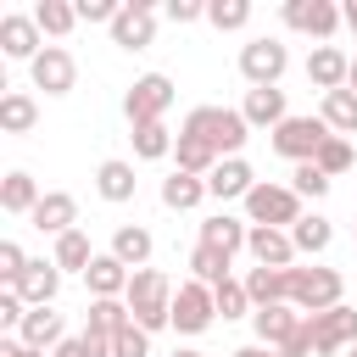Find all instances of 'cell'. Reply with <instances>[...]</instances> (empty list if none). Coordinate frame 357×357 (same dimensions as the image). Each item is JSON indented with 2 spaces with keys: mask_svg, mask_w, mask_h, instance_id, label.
<instances>
[{
  "mask_svg": "<svg viewBox=\"0 0 357 357\" xmlns=\"http://www.w3.org/2000/svg\"><path fill=\"white\" fill-rule=\"evenodd\" d=\"M123 301H128V312H134V324H139L145 335L162 329V324H173V279L156 273V268H134Z\"/></svg>",
  "mask_w": 357,
  "mask_h": 357,
  "instance_id": "cell-1",
  "label": "cell"
},
{
  "mask_svg": "<svg viewBox=\"0 0 357 357\" xmlns=\"http://www.w3.org/2000/svg\"><path fill=\"white\" fill-rule=\"evenodd\" d=\"M245 128H251V123H245L240 112H229V106H195V112L184 117V134H190V139H206L218 156H234V151L245 145Z\"/></svg>",
  "mask_w": 357,
  "mask_h": 357,
  "instance_id": "cell-2",
  "label": "cell"
},
{
  "mask_svg": "<svg viewBox=\"0 0 357 357\" xmlns=\"http://www.w3.org/2000/svg\"><path fill=\"white\" fill-rule=\"evenodd\" d=\"M290 307H301L307 318L340 307V273L335 268H290Z\"/></svg>",
  "mask_w": 357,
  "mask_h": 357,
  "instance_id": "cell-3",
  "label": "cell"
},
{
  "mask_svg": "<svg viewBox=\"0 0 357 357\" xmlns=\"http://www.w3.org/2000/svg\"><path fill=\"white\" fill-rule=\"evenodd\" d=\"M167 106H173V78H167V73H145V78H134V89L123 95V112H128V123H134V128L162 123V117H167Z\"/></svg>",
  "mask_w": 357,
  "mask_h": 357,
  "instance_id": "cell-4",
  "label": "cell"
},
{
  "mask_svg": "<svg viewBox=\"0 0 357 357\" xmlns=\"http://www.w3.org/2000/svg\"><path fill=\"white\" fill-rule=\"evenodd\" d=\"M245 212H251V223H262V229H296L301 223V195L296 190H284V184H257L251 195H245Z\"/></svg>",
  "mask_w": 357,
  "mask_h": 357,
  "instance_id": "cell-5",
  "label": "cell"
},
{
  "mask_svg": "<svg viewBox=\"0 0 357 357\" xmlns=\"http://www.w3.org/2000/svg\"><path fill=\"white\" fill-rule=\"evenodd\" d=\"M324 139H329V123H324V117H284V123L273 128V151H279V156H290L296 167H301V162H312Z\"/></svg>",
  "mask_w": 357,
  "mask_h": 357,
  "instance_id": "cell-6",
  "label": "cell"
},
{
  "mask_svg": "<svg viewBox=\"0 0 357 357\" xmlns=\"http://www.w3.org/2000/svg\"><path fill=\"white\" fill-rule=\"evenodd\" d=\"M307 329H312V351H318V357H335L340 346L351 351V346H357V307L312 312V318H307Z\"/></svg>",
  "mask_w": 357,
  "mask_h": 357,
  "instance_id": "cell-7",
  "label": "cell"
},
{
  "mask_svg": "<svg viewBox=\"0 0 357 357\" xmlns=\"http://www.w3.org/2000/svg\"><path fill=\"white\" fill-rule=\"evenodd\" d=\"M284 67H290V56H284L279 39H251V45L240 50V73H245L251 89H273V84L284 78Z\"/></svg>",
  "mask_w": 357,
  "mask_h": 357,
  "instance_id": "cell-8",
  "label": "cell"
},
{
  "mask_svg": "<svg viewBox=\"0 0 357 357\" xmlns=\"http://www.w3.org/2000/svg\"><path fill=\"white\" fill-rule=\"evenodd\" d=\"M212 318H218L212 284L190 279V284H178V290H173V329H178V335H201V329H206Z\"/></svg>",
  "mask_w": 357,
  "mask_h": 357,
  "instance_id": "cell-9",
  "label": "cell"
},
{
  "mask_svg": "<svg viewBox=\"0 0 357 357\" xmlns=\"http://www.w3.org/2000/svg\"><path fill=\"white\" fill-rule=\"evenodd\" d=\"M28 73H33V89H45V95H67V89L78 84V61H73L61 45H45V50L28 61Z\"/></svg>",
  "mask_w": 357,
  "mask_h": 357,
  "instance_id": "cell-10",
  "label": "cell"
},
{
  "mask_svg": "<svg viewBox=\"0 0 357 357\" xmlns=\"http://www.w3.org/2000/svg\"><path fill=\"white\" fill-rule=\"evenodd\" d=\"M151 39H156V6H151V0L123 6L117 22H112V45H123V50H145Z\"/></svg>",
  "mask_w": 357,
  "mask_h": 357,
  "instance_id": "cell-11",
  "label": "cell"
},
{
  "mask_svg": "<svg viewBox=\"0 0 357 357\" xmlns=\"http://www.w3.org/2000/svg\"><path fill=\"white\" fill-rule=\"evenodd\" d=\"M284 22L296 28V33H312V39H329L346 17L329 6V0H284Z\"/></svg>",
  "mask_w": 357,
  "mask_h": 357,
  "instance_id": "cell-12",
  "label": "cell"
},
{
  "mask_svg": "<svg viewBox=\"0 0 357 357\" xmlns=\"http://www.w3.org/2000/svg\"><path fill=\"white\" fill-rule=\"evenodd\" d=\"M301 324H307V318H296L284 301H279V307H257V312H251L257 346H268V351H284V346H290V335H296Z\"/></svg>",
  "mask_w": 357,
  "mask_h": 357,
  "instance_id": "cell-13",
  "label": "cell"
},
{
  "mask_svg": "<svg viewBox=\"0 0 357 357\" xmlns=\"http://www.w3.org/2000/svg\"><path fill=\"white\" fill-rule=\"evenodd\" d=\"M307 78H312L324 95H335V89H346V78H351V56H346L340 45H318V50L307 56Z\"/></svg>",
  "mask_w": 357,
  "mask_h": 357,
  "instance_id": "cell-14",
  "label": "cell"
},
{
  "mask_svg": "<svg viewBox=\"0 0 357 357\" xmlns=\"http://www.w3.org/2000/svg\"><path fill=\"white\" fill-rule=\"evenodd\" d=\"M245 251L257 257V268H290V257H296V240H290V229H262V223H251V240H245Z\"/></svg>",
  "mask_w": 357,
  "mask_h": 357,
  "instance_id": "cell-15",
  "label": "cell"
},
{
  "mask_svg": "<svg viewBox=\"0 0 357 357\" xmlns=\"http://www.w3.org/2000/svg\"><path fill=\"white\" fill-rule=\"evenodd\" d=\"M251 190H257V178H251V167H245L240 156H223V162L206 173V195H218V201H234V195L245 201Z\"/></svg>",
  "mask_w": 357,
  "mask_h": 357,
  "instance_id": "cell-16",
  "label": "cell"
},
{
  "mask_svg": "<svg viewBox=\"0 0 357 357\" xmlns=\"http://www.w3.org/2000/svg\"><path fill=\"white\" fill-rule=\"evenodd\" d=\"M6 290H17L28 307H50L56 290H61V268H56V262H28V273H22L17 284H6Z\"/></svg>",
  "mask_w": 357,
  "mask_h": 357,
  "instance_id": "cell-17",
  "label": "cell"
},
{
  "mask_svg": "<svg viewBox=\"0 0 357 357\" xmlns=\"http://www.w3.org/2000/svg\"><path fill=\"white\" fill-rule=\"evenodd\" d=\"M73 223H78V201H73L67 190H50V195L33 206V229H39V234H56V240H61Z\"/></svg>",
  "mask_w": 357,
  "mask_h": 357,
  "instance_id": "cell-18",
  "label": "cell"
},
{
  "mask_svg": "<svg viewBox=\"0 0 357 357\" xmlns=\"http://www.w3.org/2000/svg\"><path fill=\"white\" fill-rule=\"evenodd\" d=\"M84 279H89L95 301H117V296H128V279H134V273H128V268H123V262L106 251V257H95V262L84 268Z\"/></svg>",
  "mask_w": 357,
  "mask_h": 357,
  "instance_id": "cell-19",
  "label": "cell"
},
{
  "mask_svg": "<svg viewBox=\"0 0 357 357\" xmlns=\"http://www.w3.org/2000/svg\"><path fill=\"white\" fill-rule=\"evenodd\" d=\"M240 284H245L251 307H279V301H290V268H251Z\"/></svg>",
  "mask_w": 357,
  "mask_h": 357,
  "instance_id": "cell-20",
  "label": "cell"
},
{
  "mask_svg": "<svg viewBox=\"0 0 357 357\" xmlns=\"http://www.w3.org/2000/svg\"><path fill=\"white\" fill-rule=\"evenodd\" d=\"M0 50L17 61H33L39 56V22L33 17H0Z\"/></svg>",
  "mask_w": 357,
  "mask_h": 357,
  "instance_id": "cell-21",
  "label": "cell"
},
{
  "mask_svg": "<svg viewBox=\"0 0 357 357\" xmlns=\"http://www.w3.org/2000/svg\"><path fill=\"white\" fill-rule=\"evenodd\" d=\"M22 346H33V351H56L61 346V312H50V307H28V318H22Z\"/></svg>",
  "mask_w": 357,
  "mask_h": 357,
  "instance_id": "cell-22",
  "label": "cell"
},
{
  "mask_svg": "<svg viewBox=\"0 0 357 357\" xmlns=\"http://www.w3.org/2000/svg\"><path fill=\"white\" fill-rule=\"evenodd\" d=\"M240 117H245V123H257V128H279V123L290 117V112H284V89H245Z\"/></svg>",
  "mask_w": 357,
  "mask_h": 357,
  "instance_id": "cell-23",
  "label": "cell"
},
{
  "mask_svg": "<svg viewBox=\"0 0 357 357\" xmlns=\"http://www.w3.org/2000/svg\"><path fill=\"white\" fill-rule=\"evenodd\" d=\"M245 240H251V229H245V223H234L229 212H218V218H206V223H201V245L223 251L229 262H234V251H240Z\"/></svg>",
  "mask_w": 357,
  "mask_h": 357,
  "instance_id": "cell-24",
  "label": "cell"
},
{
  "mask_svg": "<svg viewBox=\"0 0 357 357\" xmlns=\"http://www.w3.org/2000/svg\"><path fill=\"white\" fill-rule=\"evenodd\" d=\"M134 324V312H128V301H89V335H100V340H117L123 329Z\"/></svg>",
  "mask_w": 357,
  "mask_h": 357,
  "instance_id": "cell-25",
  "label": "cell"
},
{
  "mask_svg": "<svg viewBox=\"0 0 357 357\" xmlns=\"http://www.w3.org/2000/svg\"><path fill=\"white\" fill-rule=\"evenodd\" d=\"M33 123H39L33 95H22V89L0 95V128H6V134H33Z\"/></svg>",
  "mask_w": 357,
  "mask_h": 357,
  "instance_id": "cell-26",
  "label": "cell"
},
{
  "mask_svg": "<svg viewBox=\"0 0 357 357\" xmlns=\"http://www.w3.org/2000/svg\"><path fill=\"white\" fill-rule=\"evenodd\" d=\"M201 195H206V178H195V173H167L162 178V206H173V212L201 206Z\"/></svg>",
  "mask_w": 357,
  "mask_h": 357,
  "instance_id": "cell-27",
  "label": "cell"
},
{
  "mask_svg": "<svg viewBox=\"0 0 357 357\" xmlns=\"http://www.w3.org/2000/svg\"><path fill=\"white\" fill-rule=\"evenodd\" d=\"M95 190H100L106 201H134V167L117 162V156L100 162V167H95Z\"/></svg>",
  "mask_w": 357,
  "mask_h": 357,
  "instance_id": "cell-28",
  "label": "cell"
},
{
  "mask_svg": "<svg viewBox=\"0 0 357 357\" xmlns=\"http://www.w3.org/2000/svg\"><path fill=\"white\" fill-rule=\"evenodd\" d=\"M39 201H45V195H39V184H33L28 173H6V184H0V212H28V218H33Z\"/></svg>",
  "mask_w": 357,
  "mask_h": 357,
  "instance_id": "cell-29",
  "label": "cell"
},
{
  "mask_svg": "<svg viewBox=\"0 0 357 357\" xmlns=\"http://www.w3.org/2000/svg\"><path fill=\"white\" fill-rule=\"evenodd\" d=\"M112 257H117L123 268H145V257H151V234H145L139 223H123V229L112 234Z\"/></svg>",
  "mask_w": 357,
  "mask_h": 357,
  "instance_id": "cell-30",
  "label": "cell"
},
{
  "mask_svg": "<svg viewBox=\"0 0 357 357\" xmlns=\"http://www.w3.org/2000/svg\"><path fill=\"white\" fill-rule=\"evenodd\" d=\"M324 123H329V134H357V89H335V95H324Z\"/></svg>",
  "mask_w": 357,
  "mask_h": 357,
  "instance_id": "cell-31",
  "label": "cell"
},
{
  "mask_svg": "<svg viewBox=\"0 0 357 357\" xmlns=\"http://www.w3.org/2000/svg\"><path fill=\"white\" fill-rule=\"evenodd\" d=\"M33 22H39V33H73V22H78V6H67V0H39L33 6Z\"/></svg>",
  "mask_w": 357,
  "mask_h": 357,
  "instance_id": "cell-32",
  "label": "cell"
},
{
  "mask_svg": "<svg viewBox=\"0 0 357 357\" xmlns=\"http://www.w3.org/2000/svg\"><path fill=\"white\" fill-rule=\"evenodd\" d=\"M89 262H95V251H89V234H84V229H67V234L56 240V268H78V273H84Z\"/></svg>",
  "mask_w": 357,
  "mask_h": 357,
  "instance_id": "cell-33",
  "label": "cell"
},
{
  "mask_svg": "<svg viewBox=\"0 0 357 357\" xmlns=\"http://www.w3.org/2000/svg\"><path fill=\"white\" fill-rule=\"evenodd\" d=\"M178 139L167 134V123H145V128H134V156H145V162H156V156H167Z\"/></svg>",
  "mask_w": 357,
  "mask_h": 357,
  "instance_id": "cell-34",
  "label": "cell"
},
{
  "mask_svg": "<svg viewBox=\"0 0 357 357\" xmlns=\"http://www.w3.org/2000/svg\"><path fill=\"white\" fill-rule=\"evenodd\" d=\"M329 234H335V229H329V218H301V223L290 229L296 251H307V257H318V251L329 245Z\"/></svg>",
  "mask_w": 357,
  "mask_h": 357,
  "instance_id": "cell-35",
  "label": "cell"
},
{
  "mask_svg": "<svg viewBox=\"0 0 357 357\" xmlns=\"http://www.w3.org/2000/svg\"><path fill=\"white\" fill-rule=\"evenodd\" d=\"M190 268H195L201 284H223V279H229V257L212 251V245H195V251H190Z\"/></svg>",
  "mask_w": 357,
  "mask_h": 357,
  "instance_id": "cell-36",
  "label": "cell"
},
{
  "mask_svg": "<svg viewBox=\"0 0 357 357\" xmlns=\"http://www.w3.org/2000/svg\"><path fill=\"white\" fill-rule=\"evenodd\" d=\"M206 22L223 33V28H245L251 22V0H218V6H206Z\"/></svg>",
  "mask_w": 357,
  "mask_h": 357,
  "instance_id": "cell-37",
  "label": "cell"
},
{
  "mask_svg": "<svg viewBox=\"0 0 357 357\" xmlns=\"http://www.w3.org/2000/svg\"><path fill=\"white\" fill-rule=\"evenodd\" d=\"M212 301H218V312H223V318H245V307H251V296H245V284H240V279L212 284Z\"/></svg>",
  "mask_w": 357,
  "mask_h": 357,
  "instance_id": "cell-38",
  "label": "cell"
},
{
  "mask_svg": "<svg viewBox=\"0 0 357 357\" xmlns=\"http://www.w3.org/2000/svg\"><path fill=\"white\" fill-rule=\"evenodd\" d=\"M312 162H318V167L335 178V173H346V167H351V145H346L340 134H329V139L318 145V156H312Z\"/></svg>",
  "mask_w": 357,
  "mask_h": 357,
  "instance_id": "cell-39",
  "label": "cell"
},
{
  "mask_svg": "<svg viewBox=\"0 0 357 357\" xmlns=\"http://www.w3.org/2000/svg\"><path fill=\"white\" fill-rule=\"evenodd\" d=\"M290 178H296V184H290L296 195H312V201H318V195H329V173H324L318 162H301V167H296Z\"/></svg>",
  "mask_w": 357,
  "mask_h": 357,
  "instance_id": "cell-40",
  "label": "cell"
},
{
  "mask_svg": "<svg viewBox=\"0 0 357 357\" xmlns=\"http://www.w3.org/2000/svg\"><path fill=\"white\" fill-rule=\"evenodd\" d=\"M112 357H151V335L139 324H128L117 340H112Z\"/></svg>",
  "mask_w": 357,
  "mask_h": 357,
  "instance_id": "cell-41",
  "label": "cell"
},
{
  "mask_svg": "<svg viewBox=\"0 0 357 357\" xmlns=\"http://www.w3.org/2000/svg\"><path fill=\"white\" fill-rule=\"evenodd\" d=\"M22 273H28V257H22V245H17V240H0V279H6V284H17Z\"/></svg>",
  "mask_w": 357,
  "mask_h": 357,
  "instance_id": "cell-42",
  "label": "cell"
},
{
  "mask_svg": "<svg viewBox=\"0 0 357 357\" xmlns=\"http://www.w3.org/2000/svg\"><path fill=\"white\" fill-rule=\"evenodd\" d=\"M117 0H78V22H117Z\"/></svg>",
  "mask_w": 357,
  "mask_h": 357,
  "instance_id": "cell-43",
  "label": "cell"
},
{
  "mask_svg": "<svg viewBox=\"0 0 357 357\" xmlns=\"http://www.w3.org/2000/svg\"><path fill=\"white\" fill-rule=\"evenodd\" d=\"M22 318H28V301L17 290H0V324L6 329H22Z\"/></svg>",
  "mask_w": 357,
  "mask_h": 357,
  "instance_id": "cell-44",
  "label": "cell"
},
{
  "mask_svg": "<svg viewBox=\"0 0 357 357\" xmlns=\"http://www.w3.org/2000/svg\"><path fill=\"white\" fill-rule=\"evenodd\" d=\"M195 17H206V6H195V0H167V22H195Z\"/></svg>",
  "mask_w": 357,
  "mask_h": 357,
  "instance_id": "cell-45",
  "label": "cell"
},
{
  "mask_svg": "<svg viewBox=\"0 0 357 357\" xmlns=\"http://www.w3.org/2000/svg\"><path fill=\"white\" fill-rule=\"evenodd\" d=\"M307 351H312V329H307V324H301V329H296V335H290V346H284V351H279V357H307Z\"/></svg>",
  "mask_w": 357,
  "mask_h": 357,
  "instance_id": "cell-46",
  "label": "cell"
},
{
  "mask_svg": "<svg viewBox=\"0 0 357 357\" xmlns=\"http://www.w3.org/2000/svg\"><path fill=\"white\" fill-rule=\"evenodd\" d=\"M78 346H84V357H112V340H100V335H78Z\"/></svg>",
  "mask_w": 357,
  "mask_h": 357,
  "instance_id": "cell-47",
  "label": "cell"
},
{
  "mask_svg": "<svg viewBox=\"0 0 357 357\" xmlns=\"http://www.w3.org/2000/svg\"><path fill=\"white\" fill-rule=\"evenodd\" d=\"M0 357H45V351H33V346H22V340H0Z\"/></svg>",
  "mask_w": 357,
  "mask_h": 357,
  "instance_id": "cell-48",
  "label": "cell"
},
{
  "mask_svg": "<svg viewBox=\"0 0 357 357\" xmlns=\"http://www.w3.org/2000/svg\"><path fill=\"white\" fill-rule=\"evenodd\" d=\"M50 357H84V346H78V340H61V346H56Z\"/></svg>",
  "mask_w": 357,
  "mask_h": 357,
  "instance_id": "cell-49",
  "label": "cell"
},
{
  "mask_svg": "<svg viewBox=\"0 0 357 357\" xmlns=\"http://www.w3.org/2000/svg\"><path fill=\"white\" fill-rule=\"evenodd\" d=\"M229 357H279V351H268V346H240V351H229Z\"/></svg>",
  "mask_w": 357,
  "mask_h": 357,
  "instance_id": "cell-50",
  "label": "cell"
},
{
  "mask_svg": "<svg viewBox=\"0 0 357 357\" xmlns=\"http://www.w3.org/2000/svg\"><path fill=\"white\" fill-rule=\"evenodd\" d=\"M340 17H346V28H351V33H357V0H351V6H346V11H340Z\"/></svg>",
  "mask_w": 357,
  "mask_h": 357,
  "instance_id": "cell-51",
  "label": "cell"
},
{
  "mask_svg": "<svg viewBox=\"0 0 357 357\" xmlns=\"http://www.w3.org/2000/svg\"><path fill=\"white\" fill-rule=\"evenodd\" d=\"M346 89H357V56H351V78H346Z\"/></svg>",
  "mask_w": 357,
  "mask_h": 357,
  "instance_id": "cell-52",
  "label": "cell"
},
{
  "mask_svg": "<svg viewBox=\"0 0 357 357\" xmlns=\"http://www.w3.org/2000/svg\"><path fill=\"white\" fill-rule=\"evenodd\" d=\"M173 357H201V351H173Z\"/></svg>",
  "mask_w": 357,
  "mask_h": 357,
  "instance_id": "cell-53",
  "label": "cell"
},
{
  "mask_svg": "<svg viewBox=\"0 0 357 357\" xmlns=\"http://www.w3.org/2000/svg\"><path fill=\"white\" fill-rule=\"evenodd\" d=\"M351 357H357V346H351Z\"/></svg>",
  "mask_w": 357,
  "mask_h": 357,
  "instance_id": "cell-54",
  "label": "cell"
}]
</instances>
